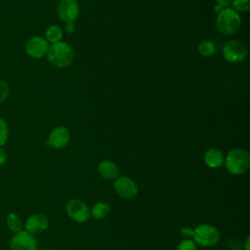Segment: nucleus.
<instances>
[{
    "label": "nucleus",
    "mask_w": 250,
    "mask_h": 250,
    "mask_svg": "<svg viewBox=\"0 0 250 250\" xmlns=\"http://www.w3.org/2000/svg\"><path fill=\"white\" fill-rule=\"evenodd\" d=\"M47 58L52 65L58 68H65L72 63L74 52L67 43L60 41L50 45Z\"/></svg>",
    "instance_id": "obj_1"
},
{
    "label": "nucleus",
    "mask_w": 250,
    "mask_h": 250,
    "mask_svg": "<svg viewBox=\"0 0 250 250\" xmlns=\"http://www.w3.org/2000/svg\"><path fill=\"white\" fill-rule=\"evenodd\" d=\"M224 164L230 174L242 175L247 172L250 166L249 153L243 148H233L228 152Z\"/></svg>",
    "instance_id": "obj_2"
},
{
    "label": "nucleus",
    "mask_w": 250,
    "mask_h": 250,
    "mask_svg": "<svg viewBox=\"0 0 250 250\" xmlns=\"http://www.w3.org/2000/svg\"><path fill=\"white\" fill-rule=\"evenodd\" d=\"M240 15L231 8H224L218 13L216 19V27L224 35H231L235 33L241 25Z\"/></svg>",
    "instance_id": "obj_3"
},
{
    "label": "nucleus",
    "mask_w": 250,
    "mask_h": 250,
    "mask_svg": "<svg viewBox=\"0 0 250 250\" xmlns=\"http://www.w3.org/2000/svg\"><path fill=\"white\" fill-rule=\"evenodd\" d=\"M193 238L194 242L201 246H212L219 241L220 231L212 225L202 224L195 228Z\"/></svg>",
    "instance_id": "obj_4"
},
{
    "label": "nucleus",
    "mask_w": 250,
    "mask_h": 250,
    "mask_svg": "<svg viewBox=\"0 0 250 250\" xmlns=\"http://www.w3.org/2000/svg\"><path fill=\"white\" fill-rule=\"evenodd\" d=\"M223 56L229 62H239L247 56V46L239 39L229 40L223 47Z\"/></svg>",
    "instance_id": "obj_5"
},
{
    "label": "nucleus",
    "mask_w": 250,
    "mask_h": 250,
    "mask_svg": "<svg viewBox=\"0 0 250 250\" xmlns=\"http://www.w3.org/2000/svg\"><path fill=\"white\" fill-rule=\"evenodd\" d=\"M49 42L45 39V37L40 35H35L30 37L24 46L25 53L33 58V59H40L47 55L49 50Z\"/></svg>",
    "instance_id": "obj_6"
},
{
    "label": "nucleus",
    "mask_w": 250,
    "mask_h": 250,
    "mask_svg": "<svg viewBox=\"0 0 250 250\" xmlns=\"http://www.w3.org/2000/svg\"><path fill=\"white\" fill-rule=\"evenodd\" d=\"M66 213L68 217L76 223H85L91 216L87 204L79 199H71L67 202Z\"/></svg>",
    "instance_id": "obj_7"
},
{
    "label": "nucleus",
    "mask_w": 250,
    "mask_h": 250,
    "mask_svg": "<svg viewBox=\"0 0 250 250\" xmlns=\"http://www.w3.org/2000/svg\"><path fill=\"white\" fill-rule=\"evenodd\" d=\"M77 0H61L57 5V15L63 21H74L79 15Z\"/></svg>",
    "instance_id": "obj_8"
},
{
    "label": "nucleus",
    "mask_w": 250,
    "mask_h": 250,
    "mask_svg": "<svg viewBox=\"0 0 250 250\" xmlns=\"http://www.w3.org/2000/svg\"><path fill=\"white\" fill-rule=\"evenodd\" d=\"M10 250H37L36 239L26 230H21L11 239Z\"/></svg>",
    "instance_id": "obj_9"
},
{
    "label": "nucleus",
    "mask_w": 250,
    "mask_h": 250,
    "mask_svg": "<svg viewBox=\"0 0 250 250\" xmlns=\"http://www.w3.org/2000/svg\"><path fill=\"white\" fill-rule=\"evenodd\" d=\"M114 190L122 198L131 199L138 194V186L129 177L117 178L114 182Z\"/></svg>",
    "instance_id": "obj_10"
},
{
    "label": "nucleus",
    "mask_w": 250,
    "mask_h": 250,
    "mask_svg": "<svg viewBox=\"0 0 250 250\" xmlns=\"http://www.w3.org/2000/svg\"><path fill=\"white\" fill-rule=\"evenodd\" d=\"M69 141H70L69 130L64 126H59L50 132L47 144L56 149H60L66 146Z\"/></svg>",
    "instance_id": "obj_11"
},
{
    "label": "nucleus",
    "mask_w": 250,
    "mask_h": 250,
    "mask_svg": "<svg viewBox=\"0 0 250 250\" xmlns=\"http://www.w3.org/2000/svg\"><path fill=\"white\" fill-rule=\"evenodd\" d=\"M49 227V220L43 214H33L25 222V230L31 234H39Z\"/></svg>",
    "instance_id": "obj_12"
},
{
    "label": "nucleus",
    "mask_w": 250,
    "mask_h": 250,
    "mask_svg": "<svg viewBox=\"0 0 250 250\" xmlns=\"http://www.w3.org/2000/svg\"><path fill=\"white\" fill-rule=\"evenodd\" d=\"M98 173L99 175L105 179V180H114L117 179L118 175H119V168L118 166L110 161V160H104L101 161L98 164Z\"/></svg>",
    "instance_id": "obj_13"
},
{
    "label": "nucleus",
    "mask_w": 250,
    "mask_h": 250,
    "mask_svg": "<svg viewBox=\"0 0 250 250\" xmlns=\"http://www.w3.org/2000/svg\"><path fill=\"white\" fill-rule=\"evenodd\" d=\"M224 154L223 152L215 147H211L206 150L204 154V162L205 164L212 169H216L221 167L224 164Z\"/></svg>",
    "instance_id": "obj_14"
},
{
    "label": "nucleus",
    "mask_w": 250,
    "mask_h": 250,
    "mask_svg": "<svg viewBox=\"0 0 250 250\" xmlns=\"http://www.w3.org/2000/svg\"><path fill=\"white\" fill-rule=\"evenodd\" d=\"M109 212H110V206L104 201H100L96 203L93 206L92 210L90 211L91 216L97 220H102L105 218L109 214Z\"/></svg>",
    "instance_id": "obj_15"
},
{
    "label": "nucleus",
    "mask_w": 250,
    "mask_h": 250,
    "mask_svg": "<svg viewBox=\"0 0 250 250\" xmlns=\"http://www.w3.org/2000/svg\"><path fill=\"white\" fill-rule=\"evenodd\" d=\"M45 39L51 44L62 41V28L56 24H52V25L48 26L47 29L45 30Z\"/></svg>",
    "instance_id": "obj_16"
},
{
    "label": "nucleus",
    "mask_w": 250,
    "mask_h": 250,
    "mask_svg": "<svg viewBox=\"0 0 250 250\" xmlns=\"http://www.w3.org/2000/svg\"><path fill=\"white\" fill-rule=\"evenodd\" d=\"M7 226L13 232H19L22 229V221L21 217L16 213H10L7 216Z\"/></svg>",
    "instance_id": "obj_17"
},
{
    "label": "nucleus",
    "mask_w": 250,
    "mask_h": 250,
    "mask_svg": "<svg viewBox=\"0 0 250 250\" xmlns=\"http://www.w3.org/2000/svg\"><path fill=\"white\" fill-rule=\"evenodd\" d=\"M198 53L203 57H210L215 53V44L210 40H203L198 44Z\"/></svg>",
    "instance_id": "obj_18"
},
{
    "label": "nucleus",
    "mask_w": 250,
    "mask_h": 250,
    "mask_svg": "<svg viewBox=\"0 0 250 250\" xmlns=\"http://www.w3.org/2000/svg\"><path fill=\"white\" fill-rule=\"evenodd\" d=\"M9 139V126L7 121L0 117V146L6 145Z\"/></svg>",
    "instance_id": "obj_19"
},
{
    "label": "nucleus",
    "mask_w": 250,
    "mask_h": 250,
    "mask_svg": "<svg viewBox=\"0 0 250 250\" xmlns=\"http://www.w3.org/2000/svg\"><path fill=\"white\" fill-rule=\"evenodd\" d=\"M231 4L237 13H245L250 9V0H232Z\"/></svg>",
    "instance_id": "obj_20"
},
{
    "label": "nucleus",
    "mask_w": 250,
    "mask_h": 250,
    "mask_svg": "<svg viewBox=\"0 0 250 250\" xmlns=\"http://www.w3.org/2000/svg\"><path fill=\"white\" fill-rule=\"evenodd\" d=\"M196 243L191 239H185L178 245L177 250H196Z\"/></svg>",
    "instance_id": "obj_21"
},
{
    "label": "nucleus",
    "mask_w": 250,
    "mask_h": 250,
    "mask_svg": "<svg viewBox=\"0 0 250 250\" xmlns=\"http://www.w3.org/2000/svg\"><path fill=\"white\" fill-rule=\"evenodd\" d=\"M9 85L8 83L0 78V104L4 102L9 96Z\"/></svg>",
    "instance_id": "obj_22"
},
{
    "label": "nucleus",
    "mask_w": 250,
    "mask_h": 250,
    "mask_svg": "<svg viewBox=\"0 0 250 250\" xmlns=\"http://www.w3.org/2000/svg\"><path fill=\"white\" fill-rule=\"evenodd\" d=\"M180 232H181V235H182L183 237H185L186 239H190L191 237H193L194 229H192L189 228V227H184V228L181 229Z\"/></svg>",
    "instance_id": "obj_23"
},
{
    "label": "nucleus",
    "mask_w": 250,
    "mask_h": 250,
    "mask_svg": "<svg viewBox=\"0 0 250 250\" xmlns=\"http://www.w3.org/2000/svg\"><path fill=\"white\" fill-rule=\"evenodd\" d=\"M227 243H228V247L229 250H240V248H241L240 242L236 238L231 237V238L228 239Z\"/></svg>",
    "instance_id": "obj_24"
},
{
    "label": "nucleus",
    "mask_w": 250,
    "mask_h": 250,
    "mask_svg": "<svg viewBox=\"0 0 250 250\" xmlns=\"http://www.w3.org/2000/svg\"><path fill=\"white\" fill-rule=\"evenodd\" d=\"M64 30L67 34H72L75 30V24L73 21H64Z\"/></svg>",
    "instance_id": "obj_25"
},
{
    "label": "nucleus",
    "mask_w": 250,
    "mask_h": 250,
    "mask_svg": "<svg viewBox=\"0 0 250 250\" xmlns=\"http://www.w3.org/2000/svg\"><path fill=\"white\" fill-rule=\"evenodd\" d=\"M7 158H8V155L6 150L2 146H0V165H3L7 161Z\"/></svg>",
    "instance_id": "obj_26"
},
{
    "label": "nucleus",
    "mask_w": 250,
    "mask_h": 250,
    "mask_svg": "<svg viewBox=\"0 0 250 250\" xmlns=\"http://www.w3.org/2000/svg\"><path fill=\"white\" fill-rule=\"evenodd\" d=\"M231 1L232 0H216L217 4L223 8H228V6H229L231 4Z\"/></svg>",
    "instance_id": "obj_27"
},
{
    "label": "nucleus",
    "mask_w": 250,
    "mask_h": 250,
    "mask_svg": "<svg viewBox=\"0 0 250 250\" xmlns=\"http://www.w3.org/2000/svg\"><path fill=\"white\" fill-rule=\"evenodd\" d=\"M249 239H250L249 236H247L245 241H244V248H245V250H250V248H249Z\"/></svg>",
    "instance_id": "obj_28"
},
{
    "label": "nucleus",
    "mask_w": 250,
    "mask_h": 250,
    "mask_svg": "<svg viewBox=\"0 0 250 250\" xmlns=\"http://www.w3.org/2000/svg\"><path fill=\"white\" fill-rule=\"evenodd\" d=\"M223 9H224V8H223V7H221V6H220V5H218V4H217V5L215 6V8H214L215 12H217V13H220Z\"/></svg>",
    "instance_id": "obj_29"
}]
</instances>
